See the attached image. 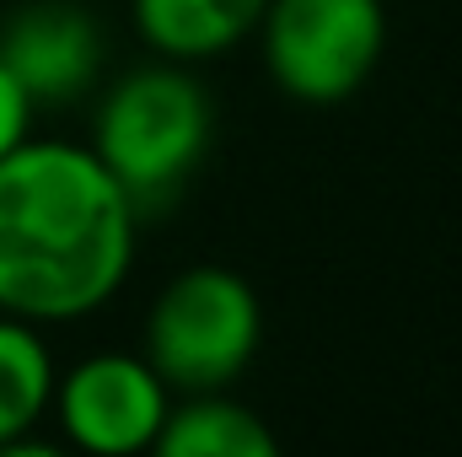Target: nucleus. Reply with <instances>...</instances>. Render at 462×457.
Here are the masks:
<instances>
[{"mask_svg": "<svg viewBox=\"0 0 462 457\" xmlns=\"http://www.w3.org/2000/svg\"><path fill=\"white\" fill-rule=\"evenodd\" d=\"M108 38L97 16L76 0H27L0 22V65L38 108H60L87 98L103 81Z\"/></svg>", "mask_w": 462, "mask_h": 457, "instance_id": "423d86ee", "label": "nucleus"}, {"mask_svg": "<svg viewBox=\"0 0 462 457\" xmlns=\"http://www.w3.org/2000/svg\"><path fill=\"white\" fill-rule=\"evenodd\" d=\"M210 135L216 108L199 76L178 60H151L103 87L87 145L145 221L189 189L210 156Z\"/></svg>", "mask_w": 462, "mask_h": 457, "instance_id": "f03ea898", "label": "nucleus"}, {"mask_svg": "<svg viewBox=\"0 0 462 457\" xmlns=\"http://www.w3.org/2000/svg\"><path fill=\"white\" fill-rule=\"evenodd\" d=\"M253 38L291 103L334 108L371 81L387 49V11L382 0H269Z\"/></svg>", "mask_w": 462, "mask_h": 457, "instance_id": "20e7f679", "label": "nucleus"}, {"mask_svg": "<svg viewBox=\"0 0 462 457\" xmlns=\"http://www.w3.org/2000/svg\"><path fill=\"white\" fill-rule=\"evenodd\" d=\"M140 210L76 140H16L0 156V312L60 329L108 307L134 269Z\"/></svg>", "mask_w": 462, "mask_h": 457, "instance_id": "f257e3e1", "label": "nucleus"}, {"mask_svg": "<svg viewBox=\"0 0 462 457\" xmlns=\"http://www.w3.org/2000/svg\"><path fill=\"white\" fill-rule=\"evenodd\" d=\"M54 377H60V366H54L43 329L0 312V452L43 447L32 431L49 420Z\"/></svg>", "mask_w": 462, "mask_h": 457, "instance_id": "1a4fd4ad", "label": "nucleus"}, {"mask_svg": "<svg viewBox=\"0 0 462 457\" xmlns=\"http://www.w3.org/2000/svg\"><path fill=\"white\" fill-rule=\"evenodd\" d=\"M162 457H280V436L263 415H253L231 387L216 393H172V409L156 431Z\"/></svg>", "mask_w": 462, "mask_h": 457, "instance_id": "6e6552de", "label": "nucleus"}, {"mask_svg": "<svg viewBox=\"0 0 462 457\" xmlns=\"http://www.w3.org/2000/svg\"><path fill=\"white\" fill-rule=\"evenodd\" d=\"M32 135V103L22 98V87L11 81V70L0 65V156L16 145V140H27Z\"/></svg>", "mask_w": 462, "mask_h": 457, "instance_id": "9d476101", "label": "nucleus"}, {"mask_svg": "<svg viewBox=\"0 0 462 457\" xmlns=\"http://www.w3.org/2000/svg\"><path fill=\"white\" fill-rule=\"evenodd\" d=\"M263 344L258 291L226 264L178 269L140 329V355L172 393H216L231 387Z\"/></svg>", "mask_w": 462, "mask_h": 457, "instance_id": "7ed1b4c3", "label": "nucleus"}, {"mask_svg": "<svg viewBox=\"0 0 462 457\" xmlns=\"http://www.w3.org/2000/svg\"><path fill=\"white\" fill-rule=\"evenodd\" d=\"M269 0H129V22L156 60L205 65L258 33Z\"/></svg>", "mask_w": 462, "mask_h": 457, "instance_id": "0eeeda50", "label": "nucleus"}, {"mask_svg": "<svg viewBox=\"0 0 462 457\" xmlns=\"http://www.w3.org/2000/svg\"><path fill=\"white\" fill-rule=\"evenodd\" d=\"M172 409V387L151 371L140 350H97L54 377L49 415L65 447L92 457H134L156 447Z\"/></svg>", "mask_w": 462, "mask_h": 457, "instance_id": "39448f33", "label": "nucleus"}]
</instances>
